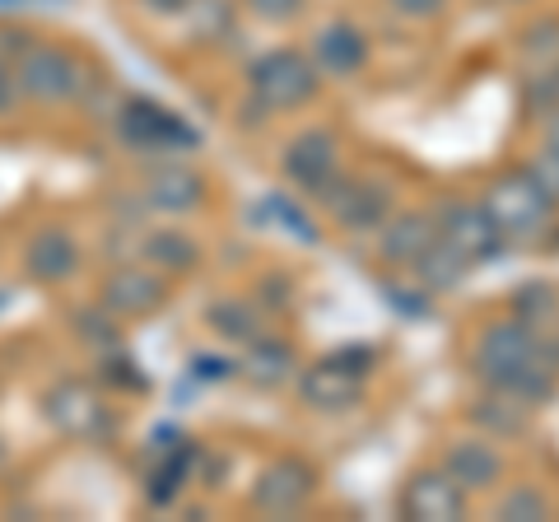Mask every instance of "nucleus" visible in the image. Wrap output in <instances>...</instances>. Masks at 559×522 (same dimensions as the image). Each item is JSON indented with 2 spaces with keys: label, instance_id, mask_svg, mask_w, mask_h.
I'll use <instances>...</instances> for the list:
<instances>
[{
  "label": "nucleus",
  "instance_id": "nucleus-1",
  "mask_svg": "<svg viewBox=\"0 0 559 522\" xmlns=\"http://www.w3.org/2000/svg\"><path fill=\"white\" fill-rule=\"evenodd\" d=\"M14 84L20 94L33 103H75L84 94V80H90V66H84L70 47L43 43L33 38L20 57H14Z\"/></svg>",
  "mask_w": 559,
  "mask_h": 522
},
{
  "label": "nucleus",
  "instance_id": "nucleus-2",
  "mask_svg": "<svg viewBox=\"0 0 559 522\" xmlns=\"http://www.w3.org/2000/svg\"><path fill=\"white\" fill-rule=\"evenodd\" d=\"M485 215L495 220V229L503 242H532L546 234V224L555 215V201L532 182V173H509V178H499L495 187L485 191Z\"/></svg>",
  "mask_w": 559,
  "mask_h": 522
},
{
  "label": "nucleus",
  "instance_id": "nucleus-3",
  "mask_svg": "<svg viewBox=\"0 0 559 522\" xmlns=\"http://www.w3.org/2000/svg\"><path fill=\"white\" fill-rule=\"evenodd\" d=\"M248 84H252L261 108L289 112V108H304V103L318 94V66L294 47H275V51H261L248 66Z\"/></svg>",
  "mask_w": 559,
  "mask_h": 522
},
{
  "label": "nucleus",
  "instance_id": "nucleus-4",
  "mask_svg": "<svg viewBox=\"0 0 559 522\" xmlns=\"http://www.w3.org/2000/svg\"><path fill=\"white\" fill-rule=\"evenodd\" d=\"M117 135L127 150H145V154H168V150H197L201 135L197 127H187L178 112H168L154 98H121L117 108Z\"/></svg>",
  "mask_w": 559,
  "mask_h": 522
},
{
  "label": "nucleus",
  "instance_id": "nucleus-5",
  "mask_svg": "<svg viewBox=\"0 0 559 522\" xmlns=\"http://www.w3.org/2000/svg\"><path fill=\"white\" fill-rule=\"evenodd\" d=\"M280 168H285V178L299 191H308V197H331V191L341 187V154L326 131L294 135L285 154H280Z\"/></svg>",
  "mask_w": 559,
  "mask_h": 522
},
{
  "label": "nucleus",
  "instance_id": "nucleus-6",
  "mask_svg": "<svg viewBox=\"0 0 559 522\" xmlns=\"http://www.w3.org/2000/svg\"><path fill=\"white\" fill-rule=\"evenodd\" d=\"M312 490H318V466H312L308 458H299V452H285L280 462H271L266 472L257 476L252 485V509L257 513H299L304 503L312 499Z\"/></svg>",
  "mask_w": 559,
  "mask_h": 522
},
{
  "label": "nucleus",
  "instance_id": "nucleus-7",
  "mask_svg": "<svg viewBox=\"0 0 559 522\" xmlns=\"http://www.w3.org/2000/svg\"><path fill=\"white\" fill-rule=\"evenodd\" d=\"M433 220H439V238L452 242L466 261H495L503 248L495 220H489L485 205H476V201H443Z\"/></svg>",
  "mask_w": 559,
  "mask_h": 522
},
{
  "label": "nucleus",
  "instance_id": "nucleus-8",
  "mask_svg": "<svg viewBox=\"0 0 559 522\" xmlns=\"http://www.w3.org/2000/svg\"><path fill=\"white\" fill-rule=\"evenodd\" d=\"M164 299H168V281L154 266H117L103 281V308L117 312V318H150V312L164 308Z\"/></svg>",
  "mask_w": 559,
  "mask_h": 522
},
{
  "label": "nucleus",
  "instance_id": "nucleus-9",
  "mask_svg": "<svg viewBox=\"0 0 559 522\" xmlns=\"http://www.w3.org/2000/svg\"><path fill=\"white\" fill-rule=\"evenodd\" d=\"M466 513V490L448 472H415L401 490V518L411 522H457Z\"/></svg>",
  "mask_w": 559,
  "mask_h": 522
},
{
  "label": "nucleus",
  "instance_id": "nucleus-10",
  "mask_svg": "<svg viewBox=\"0 0 559 522\" xmlns=\"http://www.w3.org/2000/svg\"><path fill=\"white\" fill-rule=\"evenodd\" d=\"M326 201H331V211H336L341 229H349V234H378L382 224L392 220V187L378 178L341 182Z\"/></svg>",
  "mask_w": 559,
  "mask_h": 522
},
{
  "label": "nucleus",
  "instance_id": "nucleus-11",
  "mask_svg": "<svg viewBox=\"0 0 559 522\" xmlns=\"http://www.w3.org/2000/svg\"><path fill=\"white\" fill-rule=\"evenodd\" d=\"M312 66H318V75H331V80L359 75L369 66V38L349 20H331L312 38Z\"/></svg>",
  "mask_w": 559,
  "mask_h": 522
},
{
  "label": "nucleus",
  "instance_id": "nucleus-12",
  "mask_svg": "<svg viewBox=\"0 0 559 522\" xmlns=\"http://www.w3.org/2000/svg\"><path fill=\"white\" fill-rule=\"evenodd\" d=\"M47 415H51V425L75 434V439H108L112 434L108 406H103L90 388H80V382H66V388L51 392L47 396Z\"/></svg>",
  "mask_w": 559,
  "mask_h": 522
},
{
  "label": "nucleus",
  "instance_id": "nucleus-13",
  "mask_svg": "<svg viewBox=\"0 0 559 522\" xmlns=\"http://www.w3.org/2000/svg\"><path fill=\"white\" fill-rule=\"evenodd\" d=\"M299 396H304V406H312V411H349L364 396V378L349 373L345 364H336V359L326 355L322 364L304 369Z\"/></svg>",
  "mask_w": 559,
  "mask_h": 522
},
{
  "label": "nucleus",
  "instance_id": "nucleus-14",
  "mask_svg": "<svg viewBox=\"0 0 559 522\" xmlns=\"http://www.w3.org/2000/svg\"><path fill=\"white\" fill-rule=\"evenodd\" d=\"M24 271L38 285H61L80 271V248L66 229H38L24 248Z\"/></svg>",
  "mask_w": 559,
  "mask_h": 522
},
{
  "label": "nucleus",
  "instance_id": "nucleus-15",
  "mask_svg": "<svg viewBox=\"0 0 559 522\" xmlns=\"http://www.w3.org/2000/svg\"><path fill=\"white\" fill-rule=\"evenodd\" d=\"M145 201L154 205L159 215H191L197 205L205 201V178L197 168H182V164H159L145 178Z\"/></svg>",
  "mask_w": 559,
  "mask_h": 522
},
{
  "label": "nucleus",
  "instance_id": "nucleus-16",
  "mask_svg": "<svg viewBox=\"0 0 559 522\" xmlns=\"http://www.w3.org/2000/svg\"><path fill=\"white\" fill-rule=\"evenodd\" d=\"M443 472L462 485V490H495L503 476V458L485 439H457L443 452Z\"/></svg>",
  "mask_w": 559,
  "mask_h": 522
},
{
  "label": "nucleus",
  "instance_id": "nucleus-17",
  "mask_svg": "<svg viewBox=\"0 0 559 522\" xmlns=\"http://www.w3.org/2000/svg\"><path fill=\"white\" fill-rule=\"evenodd\" d=\"M439 238V220L425 215V211H406L382 224V261H392V266H411V261L429 248V242Z\"/></svg>",
  "mask_w": 559,
  "mask_h": 522
},
{
  "label": "nucleus",
  "instance_id": "nucleus-18",
  "mask_svg": "<svg viewBox=\"0 0 559 522\" xmlns=\"http://www.w3.org/2000/svg\"><path fill=\"white\" fill-rule=\"evenodd\" d=\"M471 425L495 434V439H522V434L532 429V406L509 392H485L480 402L471 406Z\"/></svg>",
  "mask_w": 559,
  "mask_h": 522
},
{
  "label": "nucleus",
  "instance_id": "nucleus-19",
  "mask_svg": "<svg viewBox=\"0 0 559 522\" xmlns=\"http://www.w3.org/2000/svg\"><path fill=\"white\" fill-rule=\"evenodd\" d=\"M140 257H145V266L164 271V275H187V271H197L201 248H197V238L182 229H154L140 242Z\"/></svg>",
  "mask_w": 559,
  "mask_h": 522
},
{
  "label": "nucleus",
  "instance_id": "nucleus-20",
  "mask_svg": "<svg viewBox=\"0 0 559 522\" xmlns=\"http://www.w3.org/2000/svg\"><path fill=\"white\" fill-rule=\"evenodd\" d=\"M242 378L257 382V388H280L294 373V345L275 341V336H257L248 341V355H242Z\"/></svg>",
  "mask_w": 559,
  "mask_h": 522
},
{
  "label": "nucleus",
  "instance_id": "nucleus-21",
  "mask_svg": "<svg viewBox=\"0 0 559 522\" xmlns=\"http://www.w3.org/2000/svg\"><path fill=\"white\" fill-rule=\"evenodd\" d=\"M466 266L471 261L452 248V242H443V238H433L425 252H419L415 261H411V271H415V281L425 285L429 294H439V289H452L466 275Z\"/></svg>",
  "mask_w": 559,
  "mask_h": 522
},
{
  "label": "nucleus",
  "instance_id": "nucleus-22",
  "mask_svg": "<svg viewBox=\"0 0 559 522\" xmlns=\"http://www.w3.org/2000/svg\"><path fill=\"white\" fill-rule=\"evenodd\" d=\"M205 322H210V332L224 336V341H238V345H248L261 336V318H257V308L248 299H215L205 308Z\"/></svg>",
  "mask_w": 559,
  "mask_h": 522
},
{
  "label": "nucleus",
  "instance_id": "nucleus-23",
  "mask_svg": "<svg viewBox=\"0 0 559 522\" xmlns=\"http://www.w3.org/2000/svg\"><path fill=\"white\" fill-rule=\"evenodd\" d=\"M522 108L532 117H550L559 108V61L536 66V75L522 84Z\"/></svg>",
  "mask_w": 559,
  "mask_h": 522
},
{
  "label": "nucleus",
  "instance_id": "nucleus-24",
  "mask_svg": "<svg viewBox=\"0 0 559 522\" xmlns=\"http://www.w3.org/2000/svg\"><path fill=\"white\" fill-rule=\"evenodd\" d=\"M522 57H527L532 66H550V61H559V20H540V24H532L527 33H522Z\"/></svg>",
  "mask_w": 559,
  "mask_h": 522
},
{
  "label": "nucleus",
  "instance_id": "nucleus-25",
  "mask_svg": "<svg viewBox=\"0 0 559 522\" xmlns=\"http://www.w3.org/2000/svg\"><path fill=\"white\" fill-rule=\"evenodd\" d=\"M546 513H550V503L536 485H518V490H509L499 503V518H509V522H540Z\"/></svg>",
  "mask_w": 559,
  "mask_h": 522
},
{
  "label": "nucleus",
  "instance_id": "nucleus-26",
  "mask_svg": "<svg viewBox=\"0 0 559 522\" xmlns=\"http://www.w3.org/2000/svg\"><path fill=\"white\" fill-rule=\"evenodd\" d=\"M513 312H518L522 322L540 327V318H550V312H555V289L550 285H522L513 294Z\"/></svg>",
  "mask_w": 559,
  "mask_h": 522
},
{
  "label": "nucleus",
  "instance_id": "nucleus-27",
  "mask_svg": "<svg viewBox=\"0 0 559 522\" xmlns=\"http://www.w3.org/2000/svg\"><path fill=\"white\" fill-rule=\"evenodd\" d=\"M308 0H242V10L252 14V20L261 24H289V20H299Z\"/></svg>",
  "mask_w": 559,
  "mask_h": 522
},
{
  "label": "nucleus",
  "instance_id": "nucleus-28",
  "mask_svg": "<svg viewBox=\"0 0 559 522\" xmlns=\"http://www.w3.org/2000/svg\"><path fill=\"white\" fill-rule=\"evenodd\" d=\"M527 173H532V182L559 205V150H540V154H532Z\"/></svg>",
  "mask_w": 559,
  "mask_h": 522
},
{
  "label": "nucleus",
  "instance_id": "nucleus-29",
  "mask_svg": "<svg viewBox=\"0 0 559 522\" xmlns=\"http://www.w3.org/2000/svg\"><path fill=\"white\" fill-rule=\"evenodd\" d=\"M178 485H182V462L173 458V462H164V466H159V476H154L150 499H154V503H168L173 495H178Z\"/></svg>",
  "mask_w": 559,
  "mask_h": 522
},
{
  "label": "nucleus",
  "instance_id": "nucleus-30",
  "mask_svg": "<svg viewBox=\"0 0 559 522\" xmlns=\"http://www.w3.org/2000/svg\"><path fill=\"white\" fill-rule=\"evenodd\" d=\"M331 359L345 364V369H349V373H359V378H369V373H373V364H378V355L369 351V345H345V351H331Z\"/></svg>",
  "mask_w": 559,
  "mask_h": 522
},
{
  "label": "nucleus",
  "instance_id": "nucleus-31",
  "mask_svg": "<svg viewBox=\"0 0 559 522\" xmlns=\"http://www.w3.org/2000/svg\"><path fill=\"white\" fill-rule=\"evenodd\" d=\"M271 211H275L280 220H285V229H289L294 238H304V242H318V229H312V224L304 220V211H294L289 201H280V197H275V201H271Z\"/></svg>",
  "mask_w": 559,
  "mask_h": 522
},
{
  "label": "nucleus",
  "instance_id": "nucleus-32",
  "mask_svg": "<svg viewBox=\"0 0 559 522\" xmlns=\"http://www.w3.org/2000/svg\"><path fill=\"white\" fill-rule=\"evenodd\" d=\"M388 5L401 14V20H439L448 0H388Z\"/></svg>",
  "mask_w": 559,
  "mask_h": 522
},
{
  "label": "nucleus",
  "instance_id": "nucleus-33",
  "mask_svg": "<svg viewBox=\"0 0 559 522\" xmlns=\"http://www.w3.org/2000/svg\"><path fill=\"white\" fill-rule=\"evenodd\" d=\"M145 14H159V20H178V14L191 10V0H135Z\"/></svg>",
  "mask_w": 559,
  "mask_h": 522
},
{
  "label": "nucleus",
  "instance_id": "nucleus-34",
  "mask_svg": "<svg viewBox=\"0 0 559 522\" xmlns=\"http://www.w3.org/2000/svg\"><path fill=\"white\" fill-rule=\"evenodd\" d=\"M388 304H396L401 312H429V294H425V299H411V289L388 285Z\"/></svg>",
  "mask_w": 559,
  "mask_h": 522
},
{
  "label": "nucleus",
  "instance_id": "nucleus-35",
  "mask_svg": "<svg viewBox=\"0 0 559 522\" xmlns=\"http://www.w3.org/2000/svg\"><path fill=\"white\" fill-rule=\"evenodd\" d=\"M75 327H80L84 341H112V327L103 318H75Z\"/></svg>",
  "mask_w": 559,
  "mask_h": 522
},
{
  "label": "nucleus",
  "instance_id": "nucleus-36",
  "mask_svg": "<svg viewBox=\"0 0 559 522\" xmlns=\"http://www.w3.org/2000/svg\"><path fill=\"white\" fill-rule=\"evenodd\" d=\"M191 369H197L201 378H229L234 364H224V359H191Z\"/></svg>",
  "mask_w": 559,
  "mask_h": 522
},
{
  "label": "nucleus",
  "instance_id": "nucleus-37",
  "mask_svg": "<svg viewBox=\"0 0 559 522\" xmlns=\"http://www.w3.org/2000/svg\"><path fill=\"white\" fill-rule=\"evenodd\" d=\"M546 150H559V108L546 117Z\"/></svg>",
  "mask_w": 559,
  "mask_h": 522
},
{
  "label": "nucleus",
  "instance_id": "nucleus-38",
  "mask_svg": "<svg viewBox=\"0 0 559 522\" xmlns=\"http://www.w3.org/2000/svg\"><path fill=\"white\" fill-rule=\"evenodd\" d=\"M5 462H10V452H5V448H0V466H5Z\"/></svg>",
  "mask_w": 559,
  "mask_h": 522
},
{
  "label": "nucleus",
  "instance_id": "nucleus-39",
  "mask_svg": "<svg viewBox=\"0 0 559 522\" xmlns=\"http://www.w3.org/2000/svg\"><path fill=\"white\" fill-rule=\"evenodd\" d=\"M0 308H5V289H0Z\"/></svg>",
  "mask_w": 559,
  "mask_h": 522
}]
</instances>
